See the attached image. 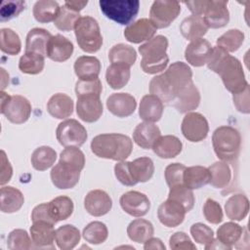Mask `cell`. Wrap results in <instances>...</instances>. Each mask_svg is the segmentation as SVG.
Listing matches in <instances>:
<instances>
[{"label":"cell","mask_w":250,"mask_h":250,"mask_svg":"<svg viewBox=\"0 0 250 250\" xmlns=\"http://www.w3.org/2000/svg\"><path fill=\"white\" fill-rule=\"evenodd\" d=\"M191 81L190 67L183 62H175L168 66L164 73L156 75L150 80L149 92L162 102H171Z\"/></svg>","instance_id":"1"},{"label":"cell","mask_w":250,"mask_h":250,"mask_svg":"<svg viewBox=\"0 0 250 250\" xmlns=\"http://www.w3.org/2000/svg\"><path fill=\"white\" fill-rule=\"evenodd\" d=\"M91 149L98 157L123 161L132 153L133 143L123 134H101L93 138Z\"/></svg>","instance_id":"2"},{"label":"cell","mask_w":250,"mask_h":250,"mask_svg":"<svg viewBox=\"0 0 250 250\" xmlns=\"http://www.w3.org/2000/svg\"><path fill=\"white\" fill-rule=\"evenodd\" d=\"M167 48L168 39L164 35H156L139 47L142 55L141 67L144 72L156 74L166 68L169 62Z\"/></svg>","instance_id":"3"},{"label":"cell","mask_w":250,"mask_h":250,"mask_svg":"<svg viewBox=\"0 0 250 250\" xmlns=\"http://www.w3.org/2000/svg\"><path fill=\"white\" fill-rule=\"evenodd\" d=\"M212 145L216 155L223 161H234L240 151L241 136L231 126H220L212 135Z\"/></svg>","instance_id":"4"},{"label":"cell","mask_w":250,"mask_h":250,"mask_svg":"<svg viewBox=\"0 0 250 250\" xmlns=\"http://www.w3.org/2000/svg\"><path fill=\"white\" fill-rule=\"evenodd\" d=\"M214 72L220 75L226 89L232 94L243 91L248 85L240 61L229 54L222 59Z\"/></svg>","instance_id":"5"},{"label":"cell","mask_w":250,"mask_h":250,"mask_svg":"<svg viewBox=\"0 0 250 250\" xmlns=\"http://www.w3.org/2000/svg\"><path fill=\"white\" fill-rule=\"evenodd\" d=\"M76 41L86 53H96L103 45V36L98 21L90 17H80L74 26Z\"/></svg>","instance_id":"6"},{"label":"cell","mask_w":250,"mask_h":250,"mask_svg":"<svg viewBox=\"0 0 250 250\" xmlns=\"http://www.w3.org/2000/svg\"><path fill=\"white\" fill-rule=\"evenodd\" d=\"M99 5L107 19L122 25L131 23L140 9V1L138 0H101Z\"/></svg>","instance_id":"7"},{"label":"cell","mask_w":250,"mask_h":250,"mask_svg":"<svg viewBox=\"0 0 250 250\" xmlns=\"http://www.w3.org/2000/svg\"><path fill=\"white\" fill-rule=\"evenodd\" d=\"M1 113L14 124H22L28 120L31 113L29 101L20 95L10 96L1 91Z\"/></svg>","instance_id":"8"},{"label":"cell","mask_w":250,"mask_h":250,"mask_svg":"<svg viewBox=\"0 0 250 250\" xmlns=\"http://www.w3.org/2000/svg\"><path fill=\"white\" fill-rule=\"evenodd\" d=\"M56 136L59 143L64 147H79L88 138L85 127L75 119H66L61 122L56 129Z\"/></svg>","instance_id":"9"},{"label":"cell","mask_w":250,"mask_h":250,"mask_svg":"<svg viewBox=\"0 0 250 250\" xmlns=\"http://www.w3.org/2000/svg\"><path fill=\"white\" fill-rule=\"evenodd\" d=\"M181 13L177 1H154L149 11V21L156 28L168 27Z\"/></svg>","instance_id":"10"},{"label":"cell","mask_w":250,"mask_h":250,"mask_svg":"<svg viewBox=\"0 0 250 250\" xmlns=\"http://www.w3.org/2000/svg\"><path fill=\"white\" fill-rule=\"evenodd\" d=\"M184 137L192 143L201 142L206 139L209 132L208 121L199 112H188L181 125Z\"/></svg>","instance_id":"11"},{"label":"cell","mask_w":250,"mask_h":250,"mask_svg":"<svg viewBox=\"0 0 250 250\" xmlns=\"http://www.w3.org/2000/svg\"><path fill=\"white\" fill-rule=\"evenodd\" d=\"M81 170L67 162L59 160L52 168L50 177L53 185L60 189H67L74 188L80 179Z\"/></svg>","instance_id":"12"},{"label":"cell","mask_w":250,"mask_h":250,"mask_svg":"<svg viewBox=\"0 0 250 250\" xmlns=\"http://www.w3.org/2000/svg\"><path fill=\"white\" fill-rule=\"evenodd\" d=\"M202 18L208 28H221L226 26L229 21L228 1L208 0Z\"/></svg>","instance_id":"13"},{"label":"cell","mask_w":250,"mask_h":250,"mask_svg":"<svg viewBox=\"0 0 250 250\" xmlns=\"http://www.w3.org/2000/svg\"><path fill=\"white\" fill-rule=\"evenodd\" d=\"M123 211L133 217H143L147 214L150 208L148 197L140 191L130 190L123 193L119 199Z\"/></svg>","instance_id":"14"},{"label":"cell","mask_w":250,"mask_h":250,"mask_svg":"<svg viewBox=\"0 0 250 250\" xmlns=\"http://www.w3.org/2000/svg\"><path fill=\"white\" fill-rule=\"evenodd\" d=\"M186 213H188L180 202L167 198L162 202L157 210V217L162 225L168 228H175L181 225L184 220Z\"/></svg>","instance_id":"15"},{"label":"cell","mask_w":250,"mask_h":250,"mask_svg":"<svg viewBox=\"0 0 250 250\" xmlns=\"http://www.w3.org/2000/svg\"><path fill=\"white\" fill-rule=\"evenodd\" d=\"M76 112L78 117L88 123L96 122L103 114V104L100 96L87 95L77 97Z\"/></svg>","instance_id":"16"},{"label":"cell","mask_w":250,"mask_h":250,"mask_svg":"<svg viewBox=\"0 0 250 250\" xmlns=\"http://www.w3.org/2000/svg\"><path fill=\"white\" fill-rule=\"evenodd\" d=\"M84 207L90 215L101 217L110 211L112 200L104 190L94 189L89 191L85 196Z\"/></svg>","instance_id":"17"},{"label":"cell","mask_w":250,"mask_h":250,"mask_svg":"<svg viewBox=\"0 0 250 250\" xmlns=\"http://www.w3.org/2000/svg\"><path fill=\"white\" fill-rule=\"evenodd\" d=\"M109 112L117 117H128L137 107L136 99L128 93H113L106 100Z\"/></svg>","instance_id":"18"},{"label":"cell","mask_w":250,"mask_h":250,"mask_svg":"<svg viewBox=\"0 0 250 250\" xmlns=\"http://www.w3.org/2000/svg\"><path fill=\"white\" fill-rule=\"evenodd\" d=\"M74 47L72 42L62 34L53 35L47 45L46 56L57 62L67 61L73 53Z\"/></svg>","instance_id":"19"},{"label":"cell","mask_w":250,"mask_h":250,"mask_svg":"<svg viewBox=\"0 0 250 250\" xmlns=\"http://www.w3.org/2000/svg\"><path fill=\"white\" fill-rule=\"evenodd\" d=\"M156 27L148 19H140L129 24L124 30V36L127 41L139 44L153 38Z\"/></svg>","instance_id":"20"},{"label":"cell","mask_w":250,"mask_h":250,"mask_svg":"<svg viewBox=\"0 0 250 250\" xmlns=\"http://www.w3.org/2000/svg\"><path fill=\"white\" fill-rule=\"evenodd\" d=\"M213 47L206 39L199 38L191 41L185 50L187 62L193 66H202L207 63Z\"/></svg>","instance_id":"21"},{"label":"cell","mask_w":250,"mask_h":250,"mask_svg":"<svg viewBox=\"0 0 250 250\" xmlns=\"http://www.w3.org/2000/svg\"><path fill=\"white\" fill-rule=\"evenodd\" d=\"M53 224L45 221L32 222L30 227V235L34 248H52L54 249V240L56 230Z\"/></svg>","instance_id":"22"},{"label":"cell","mask_w":250,"mask_h":250,"mask_svg":"<svg viewBox=\"0 0 250 250\" xmlns=\"http://www.w3.org/2000/svg\"><path fill=\"white\" fill-rule=\"evenodd\" d=\"M174 102V106L181 113H188L197 108L200 103V93L193 81L179 92Z\"/></svg>","instance_id":"23"},{"label":"cell","mask_w":250,"mask_h":250,"mask_svg":"<svg viewBox=\"0 0 250 250\" xmlns=\"http://www.w3.org/2000/svg\"><path fill=\"white\" fill-rule=\"evenodd\" d=\"M163 103L154 95H146L142 98L139 107V115L145 122L159 121L163 114Z\"/></svg>","instance_id":"24"},{"label":"cell","mask_w":250,"mask_h":250,"mask_svg":"<svg viewBox=\"0 0 250 250\" xmlns=\"http://www.w3.org/2000/svg\"><path fill=\"white\" fill-rule=\"evenodd\" d=\"M161 136L160 129L151 122H143L137 125L133 133L135 143L145 149L152 148L155 141Z\"/></svg>","instance_id":"25"},{"label":"cell","mask_w":250,"mask_h":250,"mask_svg":"<svg viewBox=\"0 0 250 250\" xmlns=\"http://www.w3.org/2000/svg\"><path fill=\"white\" fill-rule=\"evenodd\" d=\"M74 72L79 80H94L99 78L101 62L93 56H81L74 62Z\"/></svg>","instance_id":"26"},{"label":"cell","mask_w":250,"mask_h":250,"mask_svg":"<svg viewBox=\"0 0 250 250\" xmlns=\"http://www.w3.org/2000/svg\"><path fill=\"white\" fill-rule=\"evenodd\" d=\"M73 107L74 104L72 99L62 93L53 95L47 104V111L49 114L58 119L69 117L73 112Z\"/></svg>","instance_id":"27"},{"label":"cell","mask_w":250,"mask_h":250,"mask_svg":"<svg viewBox=\"0 0 250 250\" xmlns=\"http://www.w3.org/2000/svg\"><path fill=\"white\" fill-rule=\"evenodd\" d=\"M183 144L173 135L160 136L152 146L153 152L160 158H174L182 151Z\"/></svg>","instance_id":"28"},{"label":"cell","mask_w":250,"mask_h":250,"mask_svg":"<svg viewBox=\"0 0 250 250\" xmlns=\"http://www.w3.org/2000/svg\"><path fill=\"white\" fill-rule=\"evenodd\" d=\"M24 203L21 191L14 187H2L0 189V210L3 213H15Z\"/></svg>","instance_id":"29"},{"label":"cell","mask_w":250,"mask_h":250,"mask_svg":"<svg viewBox=\"0 0 250 250\" xmlns=\"http://www.w3.org/2000/svg\"><path fill=\"white\" fill-rule=\"evenodd\" d=\"M243 228L233 222H228L222 225L217 230V240L223 244L226 249H231L243 240Z\"/></svg>","instance_id":"30"},{"label":"cell","mask_w":250,"mask_h":250,"mask_svg":"<svg viewBox=\"0 0 250 250\" xmlns=\"http://www.w3.org/2000/svg\"><path fill=\"white\" fill-rule=\"evenodd\" d=\"M208 26L206 25L203 18L195 15H191L184 19L180 25L182 35L189 41L202 38V36L206 34Z\"/></svg>","instance_id":"31"},{"label":"cell","mask_w":250,"mask_h":250,"mask_svg":"<svg viewBox=\"0 0 250 250\" xmlns=\"http://www.w3.org/2000/svg\"><path fill=\"white\" fill-rule=\"evenodd\" d=\"M226 215L231 221H242L249 211V200L246 195L236 193L231 195L225 204Z\"/></svg>","instance_id":"32"},{"label":"cell","mask_w":250,"mask_h":250,"mask_svg":"<svg viewBox=\"0 0 250 250\" xmlns=\"http://www.w3.org/2000/svg\"><path fill=\"white\" fill-rule=\"evenodd\" d=\"M53 35L44 28L35 27L29 30L25 40V52H34L46 57V49Z\"/></svg>","instance_id":"33"},{"label":"cell","mask_w":250,"mask_h":250,"mask_svg":"<svg viewBox=\"0 0 250 250\" xmlns=\"http://www.w3.org/2000/svg\"><path fill=\"white\" fill-rule=\"evenodd\" d=\"M129 167L135 184L146 183L149 181L154 173L153 161L146 156L139 157L133 161H129Z\"/></svg>","instance_id":"34"},{"label":"cell","mask_w":250,"mask_h":250,"mask_svg":"<svg viewBox=\"0 0 250 250\" xmlns=\"http://www.w3.org/2000/svg\"><path fill=\"white\" fill-rule=\"evenodd\" d=\"M210 172L209 184L216 188H227L232 178V173L229 162L217 161L208 167Z\"/></svg>","instance_id":"35"},{"label":"cell","mask_w":250,"mask_h":250,"mask_svg":"<svg viewBox=\"0 0 250 250\" xmlns=\"http://www.w3.org/2000/svg\"><path fill=\"white\" fill-rule=\"evenodd\" d=\"M184 185L189 189L200 188L210 182V172L203 166L186 167L184 172Z\"/></svg>","instance_id":"36"},{"label":"cell","mask_w":250,"mask_h":250,"mask_svg":"<svg viewBox=\"0 0 250 250\" xmlns=\"http://www.w3.org/2000/svg\"><path fill=\"white\" fill-rule=\"evenodd\" d=\"M130 67L124 63H111L105 72L107 84L114 90L123 88L129 81L131 76Z\"/></svg>","instance_id":"37"},{"label":"cell","mask_w":250,"mask_h":250,"mask_svg":"<svg viewBox=\"0 0 250 250\" xmlns=\"http://www.w3.org/2000/svg\"><path fill=\"white\" fill-rule=\"evenodd\" d=\"M79 229L72 225H64L56 229L55 240L62 250L73 249L80 241Z\"/></svg>","instance_id":"38"},{"label":"cell","mask_w":250,"mask_h":250,"mask_svg":"<svg viewBox=\"0 0 250 250\" xmlns=\"http://www.w3.org/2000/svg\"><path fill=\"white\" fill-rule=\"evenodd\" d=\"M154 229L152 224L145 219H136L127 227V234L129 238L137 243H145L152 237Z\"/></svg>","instance_id":"39"},{"label":"cell","mask_w":250,"mask_h":250,"mask_svg":"<svg viewBox=\"0 0 250 250\" xmlns=\"http://www.w3.org/2000/svg\"><path fill=\"white\" fill-rule=\"evenodd\" d=\"M48 208L51 217L58 223L68 219L74 210L73 201L65 195L55 197L48 203Z\"/></svg>","instance_id":"40"},{"label":"cell","mask_w":250,"mask_h":250,"mask_svg":"<svg viewBox=\"0 0 250 250\" xmlns=\"http://www.w3.org/2000/svg\"><path fill=\"white\" fill-rule=\"evenodd\" d=\"M60 5L53 0H40L33 6L34 19L42 23L54 21L60 12Z\"/></svg>","instance_id":"41"},{"label":"cell","mask_w":250,"mask_h":250,"mask_svg":"<svg viewBox=\"0 0 250 250\" xmlns=\"http://www.w3.org/2000/svg\"><path fill=\"white\" fill-rule=\"evenodd\" d=\"M57 159V152L51 146H42L32 152L31 164L32 167L37 171H45L53 166Z\"/></svg>","instance_id":"42"},{"label":"cell","mask_w":250,"mask_h":250,"mask_svg":"<svg viewBox=\"0 0 250 250\" xmlns=\"http://www.w3.org/2000/svg\"><path fill=\"white\" fill-rule=\"evenodd\" d=\"M44 65L45 56L34 52H25L19 62L20 70L26 74H38L43 70Z\"/></svg>","instance_id":"43"},{"label":"cell","mask_w":250,"mask_h":250,"mask_svg":"<svg viewBox=\"0 0 250 250\" xmlns=\"http://www.w3.org/2000/svg\"><path fill=\"white\" fill-rule=\"evenodd\" d=\"M111 63H124L132 66L137 59V53L133 47L123 43L114 45L108 53Z\"/></svg>","instance_id":"44"},{"label":"cell","mask_w":250,"mask_h":250,"mask_svg":"<svg viewBox=\"0 0 250 250\" xmlns=\"http://www.w3.org/2000/svg\"><path fill=\"white\" fill-rule=\"evenodd\" d=\"M0 49L3 53L16 56L21 50L20 36L11 28H2L0 30Z\"/></svg>","instance_id":"45"},{"label":"cell","mask_w":250,"mask_h":250,"mask_svg":"<svg viewBox=\"0 0 250 250\" xmlns=\"http://www.w3.org/2000/svg\"><path fill=\"white\" fill-rule=\"evenodd\" d=\"M244 41V33L239 29H229L221 35L217 41L216 46L222 48L228 53L237 51Z\"/></svg>","instance_id":"46"},{"label":"cell","mask_w":250,"mask_h":250,"mask_svg":"<svg viewBox=\"0 0 250 250\" xmlns=\"http://www.w3.org/2000/svg\"><path fill=\"white\" fill-rule=\"evenodd\" d=\"M82 234L87 242L97 245L104 242L107 239L108 230L104 223L94 221L84 228Z\"/></svg>","instance_id":"47"},{"label":"cell","mask_w":250,"mask_h":250,"mask_svg":"<svg viewBox=\"0 0 250 250\" xmlns=\"http://www.w3.org/2000/svg\"><path fill=\"white\" fill-rule=\"evenodd\" d=\"M80 14L65 5L62 6L57 19L54 21L55 26L62 31H70L74 29L76 21L79 20Z\"/></svg>","instance_id":"48"},{"label":"cell","mask_w":250,"mask_h":250,"mask_svg":"<svg viewBox=\"0 0 250 250\" xmlns=\"http://www.w3.org/2000/svg\"><path fill=\"white\" fill-rule=\"evenodd\" d=\"M7 246L10 250H26L34 248L32 239L26 230L16 229L12 230L7 238Z\"/></svg>","instance_id":"49"},{"label":"cell","mask_w":250,"mask_h":250,"mask_svg":"<svg viewBox=\"0 0 250 250\" xmlns=\"http://www.w3.org/2000/svg\"><path fill=\"white\" fill-rule=\"evenodd\" d=\"M168 198L174 199L185 207L187 212H189L194 205L195 198L192 192V189L188 188L185 185H180L174 188H171L169 190Z\"/></svg>","instance_id":"50"},{"label":"cell","mask_w":250,"mask_h":250,"mask_svg":"<svg viewBox=\"0 0 250 250\" xmlns=\"http://www.w3.org/2000/svg\"><path fill=\"white\" fill-rule=\"evenodd\" d=\"M190 234L195 242L201 245H205V249L211 245L214 240L213 229L202 223L193 224L190 227Z\"/></svg>","instance_id":"51"},{"label":"cell","mask_w":250,"mask_h":250,"mask_svg":"<svg viewBox=\"0 0 250 250\" xmlns=\"http://www.w3.org/2000/svg\"><path fill=\"white\" fill-rule=\"evenodd\" d=\"M186 166L182 163H171L165 168V180L169 188L184 185V172Z\"/></svg>","instance_id":"52"},{"label":"cell","mask_w":250,"mask_h":250,"mask_svg":"<svg viewBox=\"0 0 250 250\" xmlns=\"http://www.w3.org/2000/svg\"><path fill=\"white\" fill-rule=\"evenodd\" d=\"M103 91V85L99 78L94 80H78L75 84L76 97L97 95L101 96Z\"/></svg>","instance_id":"53"},{"label":"cell","mask_w":250,"mask_h":250,"mask_svg":"<svg viewBox=\"0 0 250 250\" xmlns=\"http://www.w3.org/2000/svg\"><path fill=\"white\" fill-rule=\"evenodd\" d=\"M24 1H3L0 8L1 21H10L13 18L18 17L24 10Z\"/></svg>","instance_id":"54"},{"label":"cell","mask_w":250,"mask_h":250,"mask_svg":"<svg viewBox=\"0 0 250 250\" xmlns=\"http://www.w3.org/2000/svg\"><path fill=\"white\" fill-rule=\"evenodd\" d=\"M60 160L72 164L78 167L81 171L85 166V155L84 153L76 146H67L65 147L60 155Z\"/></svg>","instance_id":"55"},{"label":"cell","mask_w":250,"mask_h":250,"mask_svg":"<svg viewBox=\"0 0 250 250\" xmlns=\"http://www.w3.org/2000/svg\"><path fill=\"white\" fill-rule=\"evenodd\" d=\"M203 214L205 219L214 225H218L223 221V210L221 205L214 199L208 198L203 206Z\"/></svg>","instance_id":"56"},{"label":"cell","mask_w":250,"mask_h":250,"mask_svg":"<svg viewBox=\"0 0 250 250\" xmlns=\"http://www.w3.org/2000/svg\"><path fill=\"white\" fill-rule=\"evenodd\" d=\"M169 246L172 250H195L196 247L188 237V235L183 231H177L169 239Z\"/></svg>","instance_id":"57"},{"label":"cell","mask_w":250,"mask_h":250,"mask_svg":"<svg viewBox=\"0 0 250 250\" xmlns=\"http://www.w3.org/2000/svg\"><path fill=\"white\" fill-rule=\"evenodd\" d=\"M114 174L117 180L124 186L133 187L135 186V182L131 176L129 161H120L114 166Z\"/></svg>","instance_id":"58"},{"label":"cell","mask_w":250,"mask_h":250,"mask_svg":"<svg viewBox=\"0 0 250 250\" xmlns=\"http://www.w3.org/2000/svg\"><path fill=\"white\" fill-rule=\"evenodd\" d=\"M250 86L249 84L244 88L243 91L237 93V94H232V100L233 104L236 107V109L239 112L246 113L248 114L250 112Z\"/></svg>","instance_id":"59"},{"label":"cell","mask_w":250,"mask_h":250,"mask_svg":"<svg viewBox=\"0 0 250 250\" xmlns=\"http://www.w3.org/2000/svg\"><path fill=\"white\" fill-rule=\"evenodd\" d=\"M31 220H32V222L45 221V222H48L53 225L57 224V222L50 215L48 203H41V204L35 206L31 213Z\"/></svg>","instance_id":"60"},{"label":"cell","mask_w":250,"mask_h":250,"mask_svg":"<svg viewBox=\"0 0 250 250\" xmlns=\"http://www.w3.org/2000/svg\"><path fill=\"white\" fill-rule=\"evenodd\" d=\"M0 172H1L0 184H1V186H4L11 180V178L13 176L12 165H11L10 161L8 160L4 150H1V170H0Z\"/></svg>","instance_id":"61"},{"label":"cell","mask_w":250,"mask_h":250,"mask_svg":"<svg viewBox=\"0 0 250 250\" xmlns=\"http://www.w3.org/2000/svg\"><path fill=\"white\" fill-rule=\"evenodd\" d=\"M144 249L148 250V249H161L165 250V245L162 243V241L159 238L155 237H150L145 242Z\"/></svg>","instance_id":"62"},{"label":"cell","mask_w":250,"mask_h":250,"mask_svg":"<svg viewBox=\"0 0 250 250\" xmlns=\"http://www.w3.org/2000/svg\"><path fill=\"white\" fill-rule=\"evenodd\" d=\"M88 4V1H65L64 5L76 12L81 11L86 5Z\"/></svg>","instance_id":"63"},{"label":"cell","mask_w":250,"mask_h":250,"mask_svg":"<svg viewBox=\"0 0 250 250\" xmlns=\"http://www.w3.org/2000/svg\"><path fill=\"white\" fill-rule=\"evenodd\" d=\"M1 74H2V91L7 87V84H6V82H5V80H6V78H9V76H7V77H5V75L7 74V72L5 71V69L4 68H1Z\"/></svg>","instance_id":"64"}]
</instances>
